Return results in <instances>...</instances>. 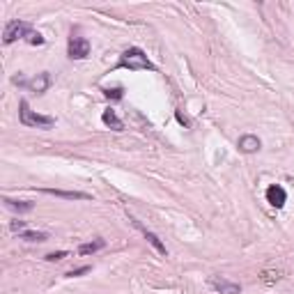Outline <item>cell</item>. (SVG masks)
<instances>
[{
    "label": "cell",
    "instance_id": "cell-1",
    "mask_svg": "<svg viewBox=\"0 0 294 294\" xmlns=\"http://www.w3.org/2000/svg\"><path fill=\"white\" fill-rule=\"evenodd\" d=\"M117 67H122V69H129V71H143V69H149L154 71L156 67L152 65V60L145 55V51L143 49H138V46H129L127 51L120 55V60H117Z\"/></svg>",
    "mask_w": 294,
    "mask_h": 294
},
{
    "label": "cell",
    "instance_id": "cell-2",
    "mask_svg": "<svg viewBox=\"0 0 294 294\" xmlns=\"http://www.w3.org/2000/svg\"><path fill=\"white\" fill-rule=\"evenodd\" d=\"M18 120H21L23 127H37V129H49V127L55 124V120L49 117V115H39L37 111H30L26 99L18 101Z\"/></svg>",
    "mask_w": 294,
    "mask_h": 294
},
{
    "label": "cell",
    "instance_id": "cell-3",
    "mask_svg": "<svg viewBox=\"0 0 294 294\" xmlns=\"http://www.w3.org/2000/svg\"><path fill=\"white\" fill-rule=\"evenodd\" d=\"M12 81H14L18 87H26V90L35 92V95H44V92L51 87V83H53V78H51L49 71H42V74H37L35 78H23L21 74H18V76H14Z\"/></svg>",
    "mask_w": 294,
    "mask_h": 294
},
{
    "label": "cell",
    "instance_id": "cell-4",
    "mask_svg": "<svg viewBox=\"0 0 294 294\" xmlns=\"http://www.w3.org/2000/svg\"><path fill=\"white\" fill-rule=\"evenodd\" d=\"M30 23L26 21H9L7 26H5V33H2V42L5 44H14L16 39H26L30 35Z\"/></svg>",
    "mask_w": 294,
    "mask_h": 294
},
{
    "label": "cell",
    "instance_id": "cell-5",
    "mask_svg": "<svg viewBox=\"0 0 294 294\" xmlns=\"http://www.w3.org/2000/svg\"><path fill=\"white\" fill-rule=\"evenodd\" d=\"M67 53H69L71 60H85L90 55V42L81 35H71L69 37V46H67Z\"/></svg>",
    "mask_w": 294,
    "mask_h": 294
},
{
    "label": "cell",
    "instance_id": "cell-6",
    "mask_svg": "<svg viewBox=\"0 0 294 294\" xmlns=\"http://www.w3.org/2000/svg\"><path fill=\"white\" fill-rule=\"evenodd\" d=\"M129 221H131V223H133V225H136V228H138L140 232H143V237H145L147 242L152 244V248H154V251L159 253V255H168V248H165V244L161 242V239H159V237H156V234L152 232V230H147V228H145V225H143V223H140L138 218L129 216Z\"/></svg>",
    "mask_w": 294,
    "mask_h": 294
},
{
    "label": "cell",
    "instance_id": "cell-7",
    "mask_svg": "<svg viewBox=\"0 0 294 294\" xmlns=\"http://www.w3.org/2000/svg\"><path fill=\"white\" fill-rule=\"evenodd\" d=\"M209 285L214 287L216 292H221V294H242V285H239V283H230V280L218 278V276L209 278Z\"/></svg>",
    "mask_w": 294,
    "mask_h": 294
},
{
    "label": "cell",
    "instance_id": "cell-8",
    "mask_svg": "<svg viewBox=\"0 0 294 294\" xmlns=\"http://www.w3.org/2000/svg\"><path fill=\"white\" fill-rule=\"evenodd\" d=\"M267 202L271 205V207H276V209L285 207V202H287L285 189H283V186H278V184H271V186L267 189Z\"/></svg>",
    "mask_w": 294,
    "mask_h": 294
},
{
    "label": "cell",
    "instance_id": "cell-9",
    "mask_svg": "<svg viewBox=\"0 0 294 294\" xmlns=\"http://www.w3.org/2000/svg\"><path fill=\"white\" fill-rule=\"evenodd\" d=\"M237 147H239V152H244V154H255L260 147H262V143H260L258 136H253V133H244V136H239Z\"/></svg>",
    "mask_w": 294,
    "mask_h": 294
},
{
    "label": "cell",
    "instance_id": "cell-10",
    "mask_svg": "<svg viewBox=\"0 0 294 294\" xmlns=\"http://www.w3.org/2000/svg\"><path fill=\"white\" fill-rule=\"evenodd\" d=\"M42 193H49V196H55V198H65V200H90L92 196L90 193H83V191H60V189H42Z\"/></svg>",
    "mask_w": 294,
    "mask_h": 294
},
{
    "label": "cell",
    "instance_id": "cell-11",
    "mask_svg": "<svg viewBox=\"0 0 294 294\" xmlns=\"http://www.w3.org/2000/svg\"><path fill=\"white\" fill-rule=\"evenodd\" d=\"M2 202H5L12 212H16V214H28V212H33V209H35V202H30V200H12V198L5 196Z\"/></svg>",
    "mask_w": 294,
    "mask_h": 294
},
{
    "label": "cell",
    "instance_id": "cell-12",
    "mask_svg": "<svg viewBox=\"0 0 294 294\" xmlns=\"http://www.w3.org/2000/svg\"><path fill=\"white\" fill-rule=\"evenodd\" d=\"M101 122H104L106 127L113 129V131H122V129H124V122L117 117V113L113 111V108H106L104 115H101Z\"/></svg>",
    "mask_w": 294,
    "mask_h": 294
},
{
    "label": "cell",
    "instance_id": "cell-13",
    "mask_svg": "<svg viewBox=\"0 0 294 294\" xmlns=\"http://www.w3.org/2000/svg\"><path fill=\"white\" fill-rule=\"evenodd\" d=\"M104 246H106V242H104V239H95V242L81 244V246H78V253H81V255H92V253L101 251Z\"/></svg>",
    "mask_w": 294,
    "mask_h": 294
},
{
    "label": "cell",
    "instance_id": "cell-14",
    "mask_svg": "<svg viewBox=\"0 0 294 294\" xmlns=\"http://www.w3.org/2000/svg\"><path fill=\"white\" fill-rule=\"evenodd\" d=\"M283 276H285V269H267V271L260 274V280H262V283H276V280H280Z\"/></svg>",
    "mask_w": 294,
    "mask_h": 294
},
{
    "label": "cell",
    "instance_id": "cell-15",
    "mask_svg": "<svg viewBox=\"0 0 294 294\" xmlns=\"http://www.w3.org/2000/svg\"><path fill=\"white\" fill-rule=\"evenodd\" d=\"M18 237H21V239H26V242H46V239H49V234L46 232H39V230H23V232L18 234Z\"/></svg>",
    "mask_w": 294,
    "mask_h": 294
},
{
    "label": "cell",
    "instance_id": "cell-16",
    "mask_svg": "<svg viewBox=\"0 0 294 294\" xmlns=\"http://www.w3.org/2000/svg\"><path fill=\"white\" fill-rule=\"evenodd\" d=\"M26 42H28V44H33V46H42V44L46 42V39L42 37V33H37V30H30V35L26 37Z\"/></svg>",
    "mask_w": 294,
    "mask_h": 294
},
{
    "label": "cell",
    "instance_id": "cell-17",
    "mask_svg": "<svg viewBox=\"0 0 294 294\" xmlns=\"http://www.w3.org/2000/svg\"><path fill=\"white\" fill-rule=\"evenodd\" d=\"M104 95L108 97V99H122V97H124V90H122V87H108V90H104Z\"/></svg>",
    "mask_w": 294,
    "mask_h": 294
},
{
    "label": "cell",
    "instance_id": "cell-18",
    "mask_svg": "<svg viewBox=\"0 0 294 294\" xmlns=\"http://www.w3.org/2000/svg\"><path fill=\"white\" fill-rule=\"evenodd\" d=\"M67 258V251H55V253H49V255H44L46 262H58V260H65Z\"/></svg>",
    "mask_w": 294,
    "mask_h": 294
},
{
    "label": "cell",
    "instance_id": "cell-19",
    "mask_svg": "<svg viewBox=\"0 0 294 294\" xmlns=\"http://www.w3.org/2000/svg\"><path fill=\"white\" fill-rule=\"evenodd\" d=\"M92 267H78V269H71V271H67V278H76V276H83V274H87Z\"/></svg>",
    "mask_w": 294,
    "mask_h": 294
},
{
    "label": "cell",
    "instance_id": "cell-20",
    "mask_svg": "<svg viewBox=\"0 0 294 294\" xmlns=\"http://www.w3.org/2000/svg\"><path fill=\"white\" fill-rule=\"evenodd\" d=\"M9 228H12V232H23V230H26V221H12V225H9Z\"/></svg>",
    "mask_w": 294,
    "mask_h": 294
},
{
    "label": "cell",
    "instance_id": "cell-21",
    "mask_svg": "<svg viewBox=\"0 0 294 294\" xmlns=\"http://www.w3.org/2000/svg\"><path fill=\"white\" fill-rule=\"evenodd\" d=\"M175 115H177V122H180V124H184V127H189V117H186V115H184L182 111H177Z\"/></svg>",
    "mask_w": 294,
    "mask_h": 294
}]
</instances>
